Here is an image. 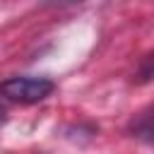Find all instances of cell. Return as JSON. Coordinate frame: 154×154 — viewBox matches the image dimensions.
Listing matches in <instances>:
<instances>
[{"label": "cell", "instance_id": "cell-4", "mask_svg": "<svg viewBox=\"0 0 154 154\" xmlns=\"http://www.w3.org/2000/svg\"><path fill=\"white\" fill-rule=\"evenodd\" d=\"M48 2H55V5H70V2H82V0H48Z\"/></svg>", "mask_w": 154, "mask_h": 154}, {"label": "cell", "instance_id": "cell-5", "mask_svg": "<svg viewBox=\"0 0 154 154\" xmlns=\"http://www.w3.org/2000/svg\"><path fill=\"white\" fill-rule=\"evenodd\" d=\"M5 120V108H2V103H0V123Z\"/></svg>", "mask_w": 154, "mask_h": 154}, {"label": "cell", "instance_id": "cell-1", "mask_svg": "<svg viewBox=\"0 0 154 154\" xmlns=\"http://www.w3.org/2000/svg\"><path fill=\"white\" fill-rule=\"evenodd\" d=\"M55 91V82L48 77H10L0 84V94L19 103H38Z\"/></svg>", "mask_w": 154, "mask_h": 154}, {"label": "cell", "instance_id": "cell-3", "mask_svg": "<svg viewBox=\"0 0 154 154\" xmlns=\"http://www.w3.org/2000/svg\"><path fill=\"white\" fill-rule=\"evenodd\" d=\"M132 82H137V84H149V82H154V51L147 53V55L140 60Z\"/></svg>", "mask_w": 154, "mask_h": 154}, {"label": "cell", "instance_id": "cell-2", "mask_svg": "<svg viewBox=\"0 0 154 154\" xmlns=\"http://www.w3.org/2000/svg\"><path fill=\"white\" fill-rule=\"evenodd\" d=\"M130 132H132V137H137L147 144H154V108L140 113L130 123Z\"/></svg>", "mask_w": 154, "mask_h": 154}]
</instances>
